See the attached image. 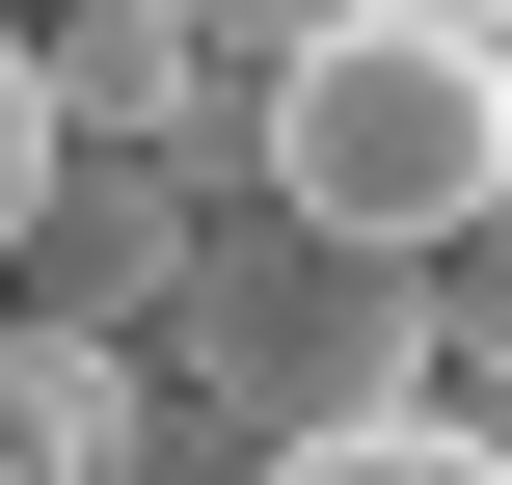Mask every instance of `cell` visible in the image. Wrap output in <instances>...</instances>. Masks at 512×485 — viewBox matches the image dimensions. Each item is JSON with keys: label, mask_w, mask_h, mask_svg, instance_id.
Here are the masks:
<instances>
[{"label": "cell", "mask_w": 512, "mask_h": 485, "mask_svg": "<svg viewBox=\"0 0 512 485\" xmlns=\"http://www.w3.org/2000/svg\"><path fill=\"white\" fill-rule=\"evenodd\" d=\"M486 162H512V54L432 27V0H324L270 81H243V189L378 243V270H459L486 243Z\"/></svg>", "instance_id": "1"}, {"label": "cell", "mask_w": 512, "mask_h": 485, "mask_svg": "<svg viewBox=\"0 0 512 485\" xmlns=\"http://www.w3.org/2000/svg\"><path fill=\"white\" fill-rule=\"evenodd\" d=\"M135 378L216 405L243 459H297V432H351V405H432V270H378V243L216 189V216H189V297L135 324Z\"/></svg>", "instance_id": "2"}, {"label": "cell", "mask_w": 512, "mask_h": 485, "mask_svg": "<svg viewBox=\"0 0 512 485\" xmlns=\"http://www.w3.org/2000/svg\"><path fill=\"white\" fill-rule=\"evenodd\" d=\"M189 216H216V162H189V135H54V189L0 216V297L135 351V324L189 297Z\"/></svg>", "instance_id": "3"}, {"label": "cell", "mask_w": 512, "mask_h": 485, "mask_svg": "<svg viewBox=\"0 0 512 485\" xmlns=\"http://www.w3.org/2000/svg\"><path fill=\"white\" fill-rule=\"evenodd\" d=\"M27 54H54V135H162L189 108V0H27Z\"/></svg>", "instance_id": "4"}, {"label": "cell", "mask_w": 512, "mask_h": 485, "mask_svg": "<svg viewBox=\"0 0 512 485\" xmlns=\"http://www.w3.org/2000/svg\"><path fill=\"white\" fill-rule=\"evenodd\" d=\"M243 485H512L486 405H351V432H297V459H243Z\"/></svg>", "instance_id": "5"}, {"label": "cell", "mask_w": 512, "mask_h": 485, "mask_svg": "<svg viewBox=\"0 0 512 485\" xmlns=\"http://www.w3.org/2000/svg\"><path fill=\"white\" fill-rule=\"evenodd\" d=\"M54 189V54H27V0H0V216Z\"/></svg>", "instance_id": "6"}, {"label": "cell", "mask_w": 512, "mask_h": 485, "mask_svg": "<svg viewBox=\"0 0 512 485\" xmlns=\"http://www.w3.org/2000/svg\"><path fill=\"white\" fill-rule=\"evenodd\" d=\"M459 270H512V162H486V243H459Z\"/></svg>", "instance_id": "7"}, {"label": "cell", "mask_w": 512, "mask_h": 485, "mask_svg": "<svg viewBox=\"0 0 512 485\" xmlns=\"http://www.w3.org/2000/svg\"><path fill=\"white\" fill-rule=\"evenodd\" d=\"M432 27H486V54H512V0H432Z\"/></svg>", "instance_id": "8"}, {"label": "cell", "mask_w": 512, "mask_h": 485, "mask_svg": "<svg viewBox=\"0 0 512 485\" xmlns=\"http://www.w3.org/2000/svg\"><path fill=\"white\" fill-rule=\"evenodd\" d=\"M0 485H27V459H0Z\"/></svg>", "instance_id": "9"}]
</instances>
